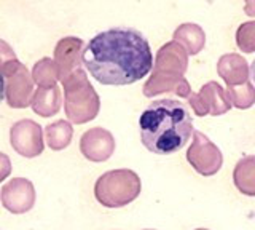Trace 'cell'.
Returning <instances> with one entry per match:
<instances>
[{
	"instance_id": "6da1fadb",
	"label": "cell",
	"mask_w": 255,
	"mask_h": 230,
	"mask_svg": "<svg viewBox=\"0 0 255 230\" xmlns=\"http://www.w3.org/2000/svg\"><path fill=\"white\" fill-rule=\"evenodd\" d=\"M82 62L98 83L126 86L150 74L153 53L140 30L118 26L96 34L82 51Z\"/></svg>"
},
{
	"instance_id": "277c9868",
	"label": "cell",
	"mask_w": 255,
	"mask_h": 230,
	"mask_svg": "<svg viewBox=\"0 0 255 230\" xmlns=\"http://www.w3.org/2000/svg\"><path fill=\"white\" fill-rule=\"evenodd\" d=\"M249 74H251V80H252V83H254V86H255V58H254L252 64H251V70H249Z\"/></svg>"
},
{
	"instance_id": "7a4b0ae2",
	"label": "cell",
	"mask_w": 255,
	"mask_h": 230,
	"mask_svg": "<svg viewBox=\"0 0 255 230\" xmlns=\"http://www.w3.org/2000/svg\"><path fill=\"white\" fill-rule=\"evenodd\" d=\"M143 147L156 155H172L187 146L193 133V117L182 101L158 99L139 117Z\"/></svg>"
},
{
	"instance_id": "3957f363",
	"label": "cell",
	"mask_w": 255,
	"mask_h": 230,
	"mask_svg": "<svg viewBox=\"0 0 255 230\" xmlns=\"http://www.w3.org/2000/svg\"><path fill=\"white\" fill-rule=\"evenodd\" d=\"M5 99V78H3V74L0 72V104L3 102Z\"/></svg>"
}]
</instances>
